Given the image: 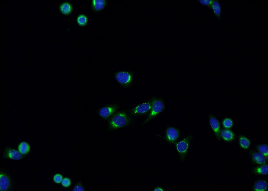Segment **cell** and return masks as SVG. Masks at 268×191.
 Segmentation results:
<instances>
[{
    "mask_svg": "<svg viewBox=\"0 0 268 191\" xmlns=\"http://www.w3.org/2000/svg\"><path fill=\"white\" fill-rule=\"evenodd\" d=\"M151 111L147 118L145 119L142 125L148 123L156 116L161 112L164 109V105L162 100L157 98L152 99V101Z\"/></svg>",
    "mask_w": 268,
    "mask_h": 191,
    "instance_id": "1",
    "label": "cell"
},
{
    "mask_svg": "<svg viewBox=\"0 0 268 191\" xmlns=\"http://www.w3.org/2000/svg\"><path fill=\"white\" fill-rule=\"evenodd\" d=\"M192 138V136L189 135L175 144L177 151L182 162L185 161L187 157Z\"/></svg>",
    "mask_w": 268,
    "mask_h": 191,
    "instance_id": "2",
    "label": "cell"
},
{
    "mask_svg": "<svg viewBox=\"0 0 268 191\" xmlns=\"http://www.w3.org/2000/svg\"><path fill=\"white\" fill-rule=\"evenodd\" d=\"M129 117L124 112H120L115 115L112 119L110 123L111 129H115L124 127L129 122Z\"/></svg>",
    "mask_w": 268,
    "mask_h": 191,
    "instance_id": "3",
    "label": "cell"
},
{
    "mask_svg": "<svg viewBox=\"0 0 268 191\" xmlns=\"http://www.w3.org/2000/svg\"><path fill=\"white\" fill-rule=\"evenodd\" d=\"M152 105V102H144L133 108L131 113L133 115L146 114L151 110Z\"/></svg>",
    "mask_w": 268,
    "mask_h": 191,
    "instance_id": "4",
    "label": "cell"
},
{
    "mask_svg": "<svg viewBox=\"0 0 268 191\" xmlns=\"http://www.w3.org/2000/svg\"><path fill=\"white\" fill-rule=\"evenodd\" d=\"M180 135V132L173 127L168 128L166 132V139L169 142L175 144Z\"/></svg>",
    "mask_w": 268,
    "mask_h": 191,
    "instance_id": "5",
    "label": "cell"
},
{
    "mask_svg": "<svg viewBox=\"0 0 268 191\" xmlns=\"http://www.w3.org/2000/svg\"><path fill=\"white\" fill-rule=\"evenodd\" d=\"M24 155L19 151L8 147L6 148L3 153V157L5 158L14 160H18L23 159L24 157Z\"/></svg>",
    "mask_w": 268,
    "mask_h": 191,
    "instance_id": "6",
    "label": "cell"
},
{
    "mask_svg": "<svg viewBox=\"0 0 268 191\" xmlns=\"http://www.w3.org/2000/svg\"><path fill=\"white\" fill-rule=\"evenodd\" d=\"M0 181H1L0 189L1 191H7L10 189L11 185L10 178L9 176L4 173L1 172Z\"/></svg>",
    "mask_w": 268,
    "mask_h": 191,
    "instance_id": "7",
    "label": "cell"
},
{
    "mask_svg": "<svg viewBox=\"0 0 268 191\" xmlns=\"http://www.w3.org/2000/svg\"><path fill=\"white\" fill-rule=\"evenodd\" d=\"M118 109L116 105H112L102 108L99 112L100 115L103 118H106L113 115Z\"/></svg>",
    "mask_w": 268,
    "mask_h": 191,
    "instance_id": "8",
    "label": "cell"
},
{
    "mask_svg": "<svg viewBox=\"0 0 268 191\" xmlns=\"http://www.w3.org/2000/svg\"><path fill=\"white\" fill-rule=\"evenodd\" d=\"M116 79L119 83L122 84H128L131 82L132 75L128 72H120L117 73Z\"/></svg>",
    "mask_w": 268,
    "mask_h": 191,
    "instance_id": "9",
    "label": "cell"
},
{
    "mask_svg": "<svg viewBox=\"0 0 268 191\" xmlns=\"http://www.w3.org/2000/svg\"><path fill=\"white\" fill-rule=\"evenodd\" d=\"M210 122L211 127L217 137L220 138V125L218 120L213 116H211L210 119Z\"/></svg>",
    "mask_w": 268,
    "mask_h": 191,
    "instance_id": "10",
    "label": "cell"
},
{
    "mask_svg": "<svg viewBox=\"0 0 268 191\" xmlns=\"http://www.w3.org/2000/svg\"><path fill=\"white\" fill-rule=\"evenodd\" d=\"M18 150L22 154L26 155L30 151V146L27 142H22L18 146Z\"/></svg>",
    "mask_w": 268,
    "mask_h": 191,
    "instance_id": "11",
    "label": "cell"
},
{
    "mask_svg": "<svg viewBox=\"0 0 268 191\" xmlns=\"http://www.w3.org/2000/svg\"><path fill=\"white\" fill-rule=\"evenodd\" d=\"M252 158L256 163L258 164H263L266 162L265 156L261 153H256L253 154Z\"/></svg>",
    "mask_w": 268,
    "mask_h": 191,
    "instance_id": "12",
    "label": "cell"
},
{
    "mask_svg": "<svg viewBox=\"0 0 268 191\" xmlns=\"http://www.w3.org/2000/svg\"><path fill=\"white\" fill-rule=\"evenodd\" d=\"M221 136L225 140L227 141H231L234 138L233 132L228 130H225L221 133Z\"/></svg>",
    "mask_w": 268,
    "mask_h": 191,
    "instance_id": "13",
    "label": "cell"
},
{
    "mask_svg": "<svg viewBox=\"0 0 268 191\" xmlns=\"http://www.w3.org/2000/svg\"><path fill=\"white\" fill-rule=\"evenodd\" d=\"M267 183L266 181H260L255 184L254 189L256 191H265L267 189Z\"/></svg>",
    "mask_w": 268,
    "mask_h": 191,
    "instance_id": "14",
    "label": "cell"
},
{
    "mask_svg": "<svg viewBox=\"0 0 268 191\" xmlns=\"http://www.w3.org/2000/svg\"><path fill=\"white\" fill-rule=\"evenodd\" d=\"M211 6L216 15L219 18L221 15V10L220 5L218 1H214Z\"/></svg>",
    "mask_w": 268,
    "mask_h": 191,
    "instance_id": "15",
    "label": "cell"
},
{
    "mask_svg": "<svg viewBox=\"0 0 268 191\" xmlns=\"http://www.w3.org/2000/svg\"><path fill=\"white\" fill-rule=\"evenodd\" d=\"M93 3L95 9L97 10L103 9L105 6V1L103 0H94Z\"/></svg>",
    "mask_w": 268,
    "mask_h": 191,
    "instance_id": "16",
    "label": "cell"
},
{
    "mask_svg": "<svg viewBox=\"0 0 268 191\" xmlns=\"http://www.w3.org/2000/svg\"><path fill=\"white\" fill-rule=\"evenodd\" d=\"M240 144L242 147L247 149L250 145V142L246 138L241 136L240 138Z\"/></svg>",
    "mask_w": 268,
    "mask_h": 191,
    "instance_id": "17",
    "label": "cell"
},
{
    "mask_svg": "<svg viewBox=\"0 0 268 191\" xmlns=\"http://www.w3.org/2000/svg\"><path fill=\"white\" fill-rule=\"evenodd\" d=\"M61 10L63 13L68 14L71 11L72 7L69 3H66L61 6Z\"/></svg>",
    "mask_w": 268,
    "mask_h": 191,
    "instance_id": "18",
    "label": "cell"
},
{
    "mask_svg": "<svg viewBox=\"0 0 268 191\" xmlns=\"http://www.w3.org/2000/svg\"><path fill=\"white\" fill-rule=\"evenodd\" d=\"M255 172L258 174L263 175L267 174L268 172V166L265 165L255 169Z\"/></svg>",
    "mask_w": 268,
    "mask_h": 191,
    "instance_id": "19",
    "label": "cell"
},
{
    "mask_svg": "<svg viewBox=\"0 0 268 191\" xmlns=\"http://www.w3.org/2000/svg\"><path fill=\"white\" fill-rule=\"evenodd\" d=\"M259 152L267 158L268 155V148L267 145H262L259 146L258 147Z\"/></svg>",
    "mask_w": 268,
    "mask_h": 191,
    "instance_id": "20",
    "label": "cell"
},
{
    "mask_svg": "<svg viewBox=\"0 0 268 191\" xmlns=\"http://www.w3.org/2000/svg\"><path fill=\"white\" fill-rule=\"evenodd\" d=\"M233 124L232 120L229 118L225 119L223 122V125L224 127L227 128H231Z\"/></svg>",
    "mask_w": 268,
    "mask_h": 191,
    "instance_id": "21",
    "label": "cell"
},
{
    "mask_svg": "<svg viewBox=\"0 0 268 191\" xmlns=\"http://www.w3.org/2000/svg\"><path fill=\"white\" fill-rule=\"evenodd\" d=\"M87 19L86 17L84 15H81L77 19V22L80 25H84L86 24Z\"/></svg>",
    "mask_w": 268,
    "mask_h": 191,
    "instance_id": "22",
    "label": "cell"
},
{
    "mask_svg": "<svg viewBox=\"0 0 268 191\" xmlns=\"http://www.w3.org/2000/svg\"><path fill=\"white\" fill-rule=\"evenodd\" d=\"M62 185L65 187H68L71 184V181L68 178H65L63 179L61 182Z\"/></svg>",
    "mask_w": 268,
    "mask_h": 191,
    "instance_id": "23",
    "label": "cell"
},
{
    "mask_svg": "<svg viewBox=\"0 0 268 191\" xmlns=\"http://www.w3.org/2000/svg\"><path fill=\"white\" fill-rule=\"evenodd\" d=\"M53 179L54 182L56 183H60L62 182L63 177L61 174H57L54 176Z\"/></svg>",
    "mask_w": 268,
    "mask_h": 191,
    "instance_id": "24",
    "label": "cell"
},
{
    "mask_svg": "<svg viewBox=\"0 0 268 191\" xmlns=\"http://www.w3.org/2000/svg\"><path fill=\"white\" fill-rule=\"evenodd\" d=\"M214 1H211V0H200V1L201 4L209 6H211Z\"/></svg>",
    "mask_w": 268,
    "mask_h": 191,
    "instance_id": "25",
    "label": "cell"
},
{
    "mask_svg": "<svg viewBox=\"0 0 268 191\" xmlns=\"http://www.w3.org/2000/svg\"><path fill=\"white\" fill-rule=\"evenodd\" d=\"M74 191H84V189L82 186L80 185H76L73 189Z\"/></svg>",
    "mask_w": 268,
    "mask_h": 191,
    "instance_id": "26",
    "label": "cell"
},
{
    "mask_svg": "<svg viewBox=\"0 0 268 191\" xmlns=\"http://www.w3.org/2000/svg\"><path fill=\"white\" fill-rule=\"evenodd\" d=\"M154 191H164V190L162 188H161V187H156V188L154 189Z\"/></svg>",
    "mask_w": 268,
    "mask_h": 191,
    "instance_id": "27",
    "label": "cell"
}]
</instances>
